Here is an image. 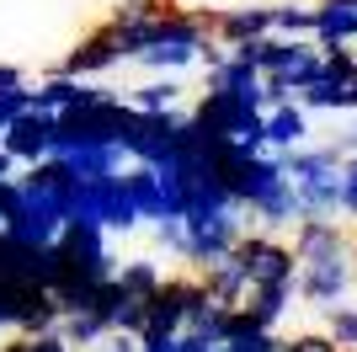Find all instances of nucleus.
<instances>
[{"instance_id":"nucleus-1","label":"nucleus","mask_w":357,"mask_h":352,"mask_svg":"<svg viewBox=\"0 0 357 352\" xmlns=\"http://www.w3.org/2000/svg\"><path fill=\"white\" fill-rule=\"evenodd\" d=\"M208 299L197 272H176V278H160V288L144 299V331L139 337H176L181 325L192 321V309Z\"/></svg>"},{"instance_id":"nucleus-2","label":"nucleus","mask_w":357,"mask_h":352,"mask_svg":"<svg viewBox=\"0 0 357 352\" xmlns=\"http://www.w3.org/2000/svg\"><path fill=\"white\" fill-rule=\"evenodd\" d=\"M240 267H245V278L251 283H294L298 278V256L288 240H278L272 230H245L229 251Z\"/></svg>"},{"instance_id":"nucleus-3","label":"nucleus","mask_w":357,"mask_h":352,"mask_svg":"<svg viewBox=\"0 0 357 352\" xmlns=\"http://www.w3.org/2000/svg\"><path fill=\"white\" fill-rule=\"evenodd\" d=\"M16 182H22V176H16ZM59 230H64V208L54 203L48 192L22 182V203H16L11 219L0 224V235L16 240V246H48V240H59Z\"/></svg>"},{"instance_id":"nucleus-4","label":"nucleus","mask_w":357,"mask_h":352,"mask_svg":"<svg viewBox=\"0 0 357 352\" xmlns=\"http://www.w3.org/2000/svg\"><path fill=\"white\" fill-rule=\"evenodd\" d=\"M347 288H352V256H326V262H298V278L294 293L314 309H331L342 305Z\"/></svg>"},{"instance_id":"nucleus-5","label":"nucleus","mask_w":357,"mask_h":352,"mask_svg":"<svg viewBox=\"0 0 357 352\" xmlns=\"http://www.w3.org/2000/svg\"><path fill=\"white\" fill-rule=\"evenodd\" d=\"M123 59H128V54H123L118 27H112V22H102V27H91L86 38H75V48L64 54V64H59V70H64V75H75V80H91V75L118 70Z\"/></svg>"},{"instance_id":"nucleus-6","label":"nucleus","mask_w":357,"mask_h":352,"mask_svg":"<svg viewBox=\"0 0 357 352\" xmlns=\"http://www.w3.org/2000/svg\"><path fill=\"white\" fill-rule=\"evenodd\" d=\"M54 123L59 117L54 112H38V107H27V112H16L11 123H6V155H11L16 166H32V161H43L48 155V139H54Z\"/></svg>"},{"instance_id":"nucleus-7","label":"nucleus","mask_w":357,"mask_h":352,"mask_svg":"<svg viewBox=\"0 0 357 352\" xmlns=\"http://www.w3.org/2000/svg\"><path fill=\"white\" fill-rule=\"evenodd\" d=\"M294 256L298 262H326V256H352V240L336 219H294Z\"/></svg>"},{"instance_id":"nucleus-8","label":"nucleus","mask_w":357,"mask_h":352,"mask_svg":"<svg viewBox=\"0 0 357 352\" xmlns=\"http://www.w3.org/2000/svg\"><path fill=\"white\" fill-rule=\"evenodd\" d=\"M261 32H272V6H224V11H213V38L219 43H251Z\"/></svg>"},{"instance_id":"nucleus-9","label":"nucleus","mask_w":357,"mask_h":352,"mask_svg":"<svg viewBox=\"0 0 357 352\" xmlns=\"http://www.w3.org/2000/svg\"><path fill=\"white\" fill-rule=\"evenodd\" d=\"M192 272L203 278L208 299H219V305H245V299H251V288H256V283L245 278V267H240L235 256H219V262H208V267H192Z\"/></svg>"},{"instance_id":"nucleus-10","label":"nucleus","mask_w":357,"mask_h":352,"mask_svg":"<svg viewBox=\"0 0 357 352\" xmlns=\"http://www.w3.org/2000/svg\"><path fill=\"white\" fill-rule=\"evenodd\" d=\"M245 214H251L256 219V230H288V224L298 219V198H294V182H272L267 192H261V198H251V203H245Z\"/></svg>"},{"instance_id":"nucleus-11","label":"nucleus","mask_w":357,"mask_h":352,"mask_svg":"<svg viewBox=\"0 0 357 352\" xmlns=\"http://www.w3.org/2000/svg\"><path fill=\"white\" fill-rule=\"evenodd\" d=\"M123 182H128V198H134L139 208V219H160L165 214V182H160V166H149V161H134L128 171H123Z\"/></svg>"},{"instance_id":"nucleus-12","label":"nucleus","mask_w":357,"mask_h":352,"mask_svg":"<svg viewBox=\"0 0 357 352\" xmlns=\"http://www.w3.org/2000/svg\"><path fill=\"white\" fill-rule=\"evenodd\" d=\"M11 331H27V337H38V331H59V305H54V293H48L43 283H27V288H22Z\"/></svg>"},{"instance_id":"nucleus-13","label":"nucleus","mask_w":357,"mask_h":352,"mask_svg":"<svg viewBox=\"0 0 357 352\" xmlns=\"http://www.w3.org/2000/svg\"><path fill=\"white\" fill-rule=\"evenodd\" d=\"M261 123H267V149H278V155L310 139V112H304V107H298V102L267 107V112H261Z\"/></svg>"},{"instance_id":"nucleus-14","label":"nucleus","mask_w":357,"mask_h":352,"mask_svg":"<svg viewBox=\"0 0 357 352\" xmlns=\"http://www.w3.org/2000/svg\"><path fill=\"white\" fill-rule=\"evenodd\" d=\"M86 96V80H75V75H64V70H54L43 80V86H27V107H38V112H70L75 102Z\"/></svg>"},{"instance_id":"nucleus-15","label":"nucleus","mask_w":357,"mask_h":352,"mask_svg":"<svg viewBox=\"0 0 357 352\" xmlns=\"http://www.w3.org/2000/svg\"><path fill=\"white\" fill-rule=\"evenodd\" d=\"M314 43H357V11L342 0H320L314 6Z\"/></svg>"},{"instance_id":"nucleus-16","label":"nucleus","mask_w":357,"mask_h":352,"mask_svg":"<svg viewBox=\"0 0 357 352\" xmlns=\"http://www.w3.org/2000/svg\"><path fill=\"white\" fill-rule=\"evenodd\" d=\"M288 299H294V283H256L251 299H245V309H251V321H256V325L278 331V321L288 315Z\"/></svg>"},{"instance_id":"nucleus-17","label":"nucleus","mask_w":357,"mask_h":352,"mask_svg":"<svg viewBox=\"0 0 357 352\" xmlns=\"http://www.w3.org/2000/svg\"><path fill=\"white\" fill-rule=\"evenodd\" d=\"M181 80L176 75H160V80H144V86H134L128 91V102L139 107V112H176L181 107Z\"/></svg>"},{"instance_id":"nucleus-18","label":"nucleus","mask_w":357,"mask_h":352,"mask_svg":"<svg viewBox=\"0 0 357 352\" xmlns=\"http://www.w3.org/2000/svg\"><path fill=\"white\" fill-rule=\"evenodd\" d=\"M112 278H118V288L128 293V299H149V293L160 288V262L155 256H139V262H123V267H112Z\"/></svg>"},{"instance_id":"nucleus-19","label":"nucleus","mask_w":357,"mask_h":352,"mask_svg":"<svg viewBox=\"0 0 357 352\" xmlns=\"http://www.w3.org/2000/svg\"><path fill=\"white\" fill-rule=\"evenodd\" d=\"M64 161H70V166H75V176L86 182V176H107V171H123V161H128V155H123L118 145H80V149H70Z\"/></svg>"},{"instance_id":"nucleus-20","label":"nucleus","mask_w":357,"mask_h":352,"mask_svg":"<svg viewBox=\"0 0 357 352\" xmlns=\"http://www.w3.org/2000/svg\"><path fill=\"white\" fill-rule=\"evenodd\" d=\"M272 32H283V38H310L314 32V6H294V0L272 6Z\"/></svg>"},{"instance_id":"nucleus-21","label":"nucleus","mask_w":357,"mask_h":352,"mask_svg":"<svg viewBox=\"0 0 357 352\" xmlns=\"http://www.w3.org/2000/svg\"><path fill=\"white\" fill-rule=\"evenodd\" d=\"M326 331H331V342H336L342 352H357V309L347 305V299L326 309Z\"/></svg>"},{"instance_id":"nucleus-22","label":"nucleus","mask_w":357,"mask_h":352,"mask_svg":"<svg viewBox=\"0 0 357 352\" xmlns=\"http://www.w3.org/2000/svg\"><path fill=\"white\" fill-rule=\"evenodd\" d=\"M224 347H229V352H283V337L256 325V331H245V337H229Z\"/></svg>"},{"instance_id":"nucleus-23","label":"nucleus","mask_w":357,"mask_h":352,"mask_svg":"<svg viewBox=\"0 0 357 352\" xmlns=\"http://www.w3.org/2000/svg\"><path fill=\"white\" fill-rule=\"evenodd\" d=\"M155 235L176 262H187V219H155Z\"/></svg>"},{"instance_id":"nucleus-24","label":"nucleus","mask_w":357,"mask_h":352,"mask_svg":"<svg viewBox=\"0 0 357 352\" xmlns=\"http://www.w3.org/2000/svg\"><path fill=\"white\" fill-rule=\"evenodd\" d=\"M283 352H342L331 342V331H298V337H283Z\"/></svg>"},{"instance_id":"nucleus-25","label":"nucleus","mask_w":357,"mask_h":352,"mask_svg":"<svg viewBox=\"0 0 357 352\" xmlns=\"http://www.w3.org/2000/svg\"><path fill=\"white\" fill-rule=\"evenodd\" d=\"M342 214H347V219H357V155H347V161H342Z\"/></svg>"},{"instance_id":"nucleus-26","label":"nucleus","mask_w":357,"mask_h":352,"mask_svg":"<svg viewBox=\"0 0 357 352\" xmlns=\"http://www.w3.org/2000/svg\"><path fill=\"white\" fill-rule=\"evenodd\" d=\"M336 112H357V75H347L336 91Z\"/></svg>"},{"instance_id":"nucleus-27","label":"nucleus","mask_w":357,"mask_h":352,"mask_svg":"<svg viewBox=\"0 0 357 352\" xmlns=\"http://www.w3.org/2000/svg\"><path fill=\"white\" fill-rule=\"evenodd\" d=\"M16 86H27V75L16 70V64H0V91H16Z\"/></svg>"},{"instance_id":"nucleus-28","label":"nucleus","mask_w":357,"mask_h":352,"mask_svg":"<svg viewBox=\"0 0 357 352\" xmlns=\"http://www.w3.org/2000/svg\"><path fill=\"white\" fill-rule=\"evenodd\" d=\"M0 352H32V342H27V337H22V331H16V337H11V342H0Z\"/></svg>"},{"instance_id":"nucleus-29","label":"nucleus","mask_w":357,"mask_h":352,"mask_svg":"<svg viewBox=\"0 0 357 352\" xmlns=\"http://www.w3.org/2000/svg\"><path fill=\"white\" fill-rule=\"evenodd\" d=\"M6 176H16V161L6 155V145H0V182H6Z\"/></svg>"},{"instance_id":"nucleus-30","label":"nucleus","mask_w":357,"mask_h":352,"mask_svg":"<svg viewBox=\"0 0 357 352\" xmlns=\"http://www.w3.org/2000/svg\"><path fill=\"white\" fill-rule=\"evenodd\" d=\"M208 352H229V347H224V342H213V347H208Z\"/></svg>"},{"instance_id":"nucleus-31","label":"nucleus","mask_w":357,"mask_h":352,"mask_svg":"<svg viewBox=\"0 0 357 352\" xmlns=\"http://www.w3.org/2000/svg\"><path fill=\"white\" fill-rule=\"evenodd\" d=\"M352 129H357V123H352Z\"/></svg>"}]
</instances>
